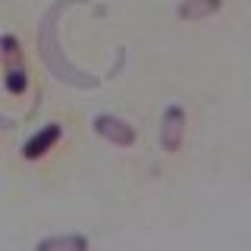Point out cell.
<instances>
[{
    "label": "cell",
    "instance_id": "obj_3",
    "mask_svg": "<svg viewBox=\"0 0 251 251\" xmlns=\"http://www.w3.org/2000/svg\"><path fill=\"white\" fill-rule=\"evenodd\" d=\"M91 126H94V132H98L100 138L110 141V145H116V148H132L135 138H138L135 126L126 123L123 116H113V113H98Z\"/></svg>",
    "mask_w": 251,
    "mask_h": 251
},
{
    "label": "cell",
    "instance_id": "obj_2",
    "mask_svg": "<svg viewBox=\"0 0 251 251\" xmlns=\"http://www.w3.org/2000/svg\"><path fill=\"white\" fill-rule=\"evenodd\" d=\"M0 57H3V85L10 94H25L28 88V73H25V53L16 35H3L0 38Z\"/></svg>",
    "mask_w": 251,
    "mask_h": 251
},
{
    "label": "cell",
    "instance_id": "obj_6",
    "mask_svg": "<svg viewBox=\"0 0 251 251\" xmlns=\"http://www.w3.org/2000/svg\"><path fill=\"white\" fill-rule=\"evenodd\" d=\"M223 10V0H182L176 6V16L182 22H201V19H210Z\"/></svg>",
    "mask_w": 251,
    "mask_h": 251
},
{
    "label": "cell",
    "instance_id": "obj_1",
    "mask_svg": "<svg viewBox=\"0 0 251 251\" xmlns=\"http://www.w3.org/2000/svg\"><path fill=\"white\" fill-rule=\"evenodd\" d=\"M73 3V0H60L57 6H50V10L44 13V19H41V35H38V44H41V57L47 63V69H50L57 78H63V82H69V85H78V88H94L98 85V78L88 75V73H78L75 66H69L66 60H63V53H60V41H57V19H60V13L66 10V6Z\"/></svg>",
    "mask_w": 251,
    "mask_h": 251
},
{
    "label": "cell",
    "instance_id": "obj_5",
    "mask_svg": "<svg viewBox=\"0 0 251 251\" xmlns=\"http://www.w3.org/2000/svg\"><path fill=\"white\" fill-rule=\"evenodd\" d=\"M60 138H63V126L60 123H47L25 141V145H22V157H25V160H41Z\"/></svg>",
    "mask_w": 251,
    "mask_h": 251
},
{
    "label": "cell",
    "instance_id": "obj_8",
    "mask_svg": "<svg viewBox=\"0 0 251 251\" xmlns=\"http://www.w3.org/2000/svg\"><path fill=\"white\" fill-rule=\"evenodd\" d=\"M6 126H10V120H6V116H0V129H6Z\"/></svg>",
    "mask_w": 251,
    "mask_h": 251
},
{
    "label": "cell",
    "instance_id": "obj_4",
    "mask_svg": "<svg viewBox=\"0 0 251 251\" xmlns=\"http://www.w3.org/2000/svg\"><path fill=\"white\" fill-rule=\"evenodd\" d=\"M185 138V110L179 104H170L160 116V148L167 154H176Z\"/></svg>",
    "mask_w": 251,
    "mask_h": 251
},
{
    "label": "cell",
    "instance_id": "obj_7",
    "mask_svg": "<svg viewBox=\"0 0 251 251\" xmlns=\"http://www.w3.org/2000/svg\"><path fill=\"white\" fill-rule=\"evenodd\" d=\"M35 251H88V239L78 232L69 235H47L35 245Z\"/></svg>",
    "mask_w": 251,
    "mask_h": 251
}]
</instances>
